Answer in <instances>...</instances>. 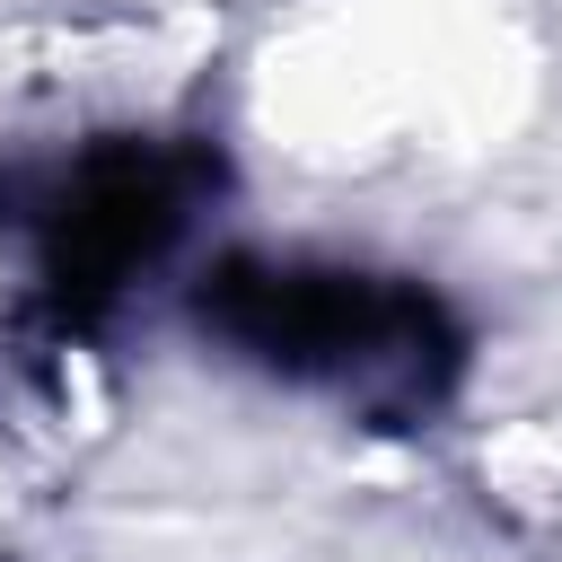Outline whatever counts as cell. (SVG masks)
Listing matches in <instances>:
<instances>
[{
  "mask_svg": "<svg viewBox=\"0 0 562 562\" xmlns=\"http://www.w3.org/2000/svg\"><path fill=\"white\" fill-rule=\"evenodd\" d=\"M220 325L263 351L272 369L307 378V386H334L351 404H386V395H430L439 378V325L413 290L395 281H369L351 263H255V272H228L220 290Z\"/></svg>",
  "mask_w": 562,
  "mask_h": 562,
  "instance_id": "obj_1",
  "label": "cell"
}]
</instances>
